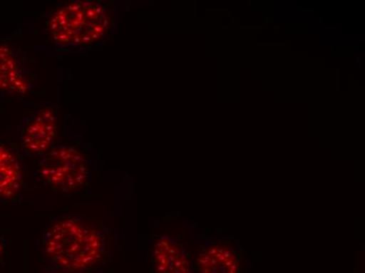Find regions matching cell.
Returning <instances> with one entry per match:
<instances>
[{
  "instance_id": "6da1fadb",
  "label": "cell",
  "mask_w": 365,
  "mask_h": 273,
  "mask_svg": "<svg viewBox=\"0 0 365 273\" xmlns=\"http://www.w3.org/2000/svg\"><path fill=\"white\" fill-rule=\"evenodd\" d=\"M40 244L58 269L70 273L88 272L106 254L103 235L76 215L56 220Z\"/></svg>"
},
{
  "instance_id": "7a4b0ae2",
  "label": "cell",
  "mask_w": 365,
  "mask_h": 273,
  "mask_svg": "<svg viewBox=\"0 0 365 273\" xmlns=\"http://www.w3.org/2000/svg\"><path fill=\"white\" fill-rule=\"evenodd\" d=\"M110 26V13L100 1H72L56 10L48 32L60 46H88L103 38Z\"/></svg>"
},
{
  "instance_id": "3957f363",
  "label": "cell",
  "mask_w": 365,
  "mask_h": 273,
  "mask_svg": "<svg viewBox=\"0 0 365 273\" xmlns=\"http://www.w3.org/2000/svg\"><path fill=\"white\" fill-rule=\"evenodd\" d=\"M39 176L52 190L71 192L86 183L88 176V161L73 146H57L42 159Z\"/></svg>"
},
{
  "instance_id": "277c9868",
  "label": "cell",
  "mask_w": 365,
  "mask_h": 273,
  "mask_svg": "<svg viewBox=\"0 0 365 273\" xmlns=\"http://www.w3.org/2000/svg\"><path fill=\"white\" fill-rule=\"evenodd\" d=\"M58 133L54 110L44 108L28 124L22 134V146L31 154H42L50 150Z\"/></svg>"
},
{
  "instance_id": "5b68a950",
  "label": "cell",
  "mask_w": 365,
  "mask_h": 273,
  "mask_svg": "<svg viewBox=\"0 0 365 273\" xmlns=\"http://www.w3.org/2000/svg\"><path fill=\"white\" fill-rule=\"evenodd\" d=\"M155 273H191L190 259L181 244L162 235L153 246Z\"/></svg>"
},
{
  "instance_id": "8992f818",
  "label": "cell",
  "mask_w": 365,
  "mask_h": 273,
  "mask_svg": "<svg viewBox=\"0 0 365 273\" xmlns=\"http://www.w3.org/2000/svg\"><path fill=\"white\" fill-rule=\"evenodd\" d=\"M197 269L199 273H240V257L232 248L215 244L199 254Z\"/></svg>"
},
{
  "instance_id": "52a82bcc",
  "label": "cell",
  "mask_w": 365,
  "mask_h": 273,
  "mask_svg": "<svg viewBox=\"0 0 365 273\" xmlns=\"http://www.w3.org/2000/svg\"><path fill=\"white\" fill-rule=\"evenodd\" d=\"M0 90L12 94H26L30 83L22 72L14 52L6 44H0Z\"/></svg>"
},
{
  "instance_id": "ba28073f",
  "label": "cell",
  "mask_w": 365,
  "mask_h": 273,
  "mask_svg": "<svg viewBox=\"0 0 365 273\" xmlns=\"http://www.w3.org/2000/svg\"><path fill=\"white\" fill-rule=\"evenodd\" d=\"M22 172L19 160L8 148L0 144V197H15L21 188Z\"/></svg>"
},
{
  "instance_id": "9c48e42d",
  "label": "cell",
  "mask_w": 365,
  "mask_h": 273,
  "mask_svg": "<svg viewBox=\"0 0 365 273\" xmlns=\"http://www.w3.org/2000/svg\"><path fill=\"white\" fill-rule=\"evenodd\" d=\"M4 241H2L1 237H0V259H1L2 254H4Z\"/></svg>"
},
{
  "instance_id": "30bf717a",
  "label": "cell",
  "mask_w": 365,
  "mask_h": 273,
  "mask_svg": "<svg viewBox=\"0 0 365 273\" xmlns=\"http://www.w3.org/2000/svg\"><path fill=\"white\" fill-rule=\"evenodd\" d=\"M53 273V272H52ZM66 273H70V272H66Z\"/></svg>"
}]
</instances>
